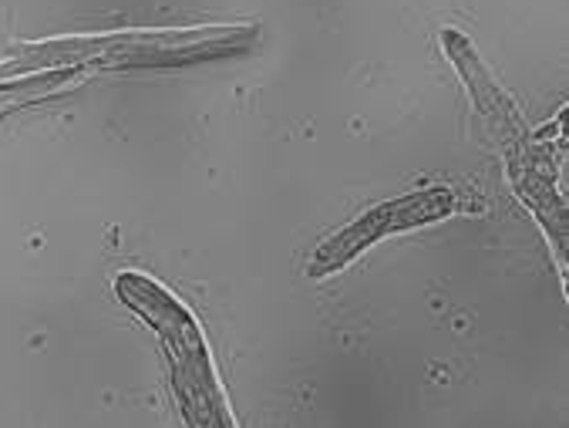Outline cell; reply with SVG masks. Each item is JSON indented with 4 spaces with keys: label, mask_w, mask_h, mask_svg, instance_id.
<instances>
[{
    "label": "cell",
    "mask_w": 569,
    "mask_h": 428,
    "mask_svg": "<svg viewBox=\"0 0 569 428\" xmlns=\"http://www.w3.org/2000/svg\"><path fill=\"white\" fill-rule=\"evenodd\" d=\"M81 74V68H48V71H18V78H0V112L8 109H18L24 101H34V98H44V94H54L58 88L71 84L74 78Z\"/></svg>",
    "instance_id": "obj_4"
},
{
    "label": "cell",
    "mask_w": 569,
    "mask_h": 428,
    "mask_svg": "<svg viewBox=\"0 0 569 428\" xmlns=\"http://www.w3.org/2000/svg\"><path fill=\"white\" fill-rule=\"evenodd\" d=\"M116 293L162 341V351H166L169 371H172V388H176L186 421L202 425V428L237 425L230 405H226V395L219 388L209 345L202 338V328L192 317V310L169 287H162L159 280H152L146 273H136V270H126L116 277Z\"/></svg>",
    "instance_id": "obj_1"
},
{
    "label": "cell",
    "mask_w": 569,
    "mask_h": 428,
    "mask_svg": "<svg viewBox=\"0 0 569 428\" xmlns=\"http://www.w3.org/2000/svg\"><path fill=\"white\" fill-rule=\"evenodd\" d=\"M253 41V28H206V31H119L94 38H64L24 48L21 71L38 64H179L209 54H233Z\"/></svg>",
    "instance_id": "obj_2"
},
{
    "label": "cell",
    "mask_w": 569,
    "mask_h": 428,
    "mask_svg": "<svg viewBox=\"0 0 569 428\" xmlns=\"http://www.w3.org/2000/svg\"><path fill=\"white\" fill-rule=\"evenodd\" d=\"M455 206H459V199H455V192L445 189V186L418 189V192L378 202L368 212H361L355 223H348L345 230H337L333 237H327L317 247V253L310 260V277H327V273L340 270L345 263H351L358 253H365L371 243H378V240H385L391 233H405V230L445 220Z\"/></svg>",
    "instance_id": "obj_3"
}]
</instances>
